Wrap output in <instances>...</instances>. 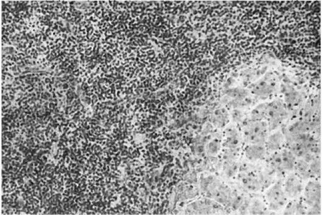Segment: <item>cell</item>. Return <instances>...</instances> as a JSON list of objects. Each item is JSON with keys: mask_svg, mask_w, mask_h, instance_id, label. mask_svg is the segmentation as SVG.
<instances>
[{"mask_svg": "<svg viewBox=\"0 0 322 215\" xmlns=\"http://www.w3.org/2000/svg\"><path fill=\"white\" fill-rule=\"evenodd\" d=\"M296 169L298 173L299 176H302L304 178L309 177L310 173V166H308L307 163L304 161H300L299 162H296L295 165Z\"/></svg>", "mask_w": 322, "mask_h": 215, "instance_id": "ba28073f", "label": "cell"}, {"mask_svg": "<svg viewBox=\"0 0 322 215\" xmlns=\"http://www.w3.org/2000/svg\"><path fill=\"white\" fill-rule=\"evenodd\" d=\"M266 200L271 210L277 211L282 209L288 200L283 184L277 183L271 187L266 193Z\"/></svg>", "mask_w": 322, "mask_h": 215, "instance_id": "6da1fadb", "label": "cell"}, {"mask_svg": "<svg viewBox=\"0 0 322 215\" xmlns=\"http://www.w3.org/2000/svg\"><path fill=\"white\" fill-rule=\"evenodd\" d=\"M266 148L261 145L248 146L245 151L247 158L251 161H258L265 156Z\"/></svg>", "mask_w": 322, "mask_h": 215, "instance_id": "8992f818", "label": "cell"}, {"mask_svg": "<svg viewBox=\"0 0 322 215\" xmlns=\"http://www.w3.org/2000/svg\"><path fill=\"white\" fill-rule=\"evenodd\" d=\"M273 164L278 170L290 171L296 164V156L291 151L284 150L277 153L273 158Z\"/></svg>", "mask_w": 322, "mask_h": 215, "instance_id": "3957f363", "label": "cell"}, {"mask_svg": "<svg viewBox=\"0 0 322 215\" xmlns=\"http://www.w3.org/2000/svg\"><path fill=\"white\" fill-rule=\"evenodd\" d=\"M243 184L247 189L252 190V191H254V190L257 189L258 186L257 180H256L254 178H246L243 181Z\"/></svg>", "mask_w": 322, "mask_h": 215, "instance_id": "30bf717a", "label": "cell"}, {"mask_svg": "<svg viewBox=\"0 0 322 215\" xmlns=\"http://www.w3.org/2000/svg\"><path fill=\"white\" fill-rule=\"evenodd\" d=\"M302 210H304V209H303L301 205H299L298 203H292L291 205H289V206H287V209H286L285 214H304V212Z\"/></svg>", "mask_w": 322, "mask_h": 215, "instance_id": "9c48e42d", "label": "cell"}, {"mask_svg": "<svg viewBox=\"0 0 322 215\" xmlns=\"http://www.w3.org/2000/svg\"><path fill=\"white\" fill-rule=\"evenodd\" d=\"M305 203L313 209L321 212V186L318 182L311 181L305 188Z\"/></svg>", "mask_w": 322, "mask_h": 215, "instance_id": "7a4b0ae2", "label": "cell"}, {"mask_svg": "<svg viewBox=\"0 0 322 215\" xmlns=\"http://www.w3.org/2000/svg\"><path fill=\"white\" fill-rule=\"evenodd\" d=\"M245 134L252 145L263 144L266 139V125L261 122L255 123L245 131Z\"/></svg>", "mask_w": 322, "mask_h": 215, "instance_id": "277c9868", "label": "cell"}, {"mask_svg": "<svg viewBox=\"0 0 322 215\" xmlns=\"http://www.w3.org/2000/svg\"><path fill=\"white\" fill-rule=\"evenodd\" d=\"M286 197L289 198L298 197L303 190L301 179L298 175H291L283 184Z\"/></svg>", "mask_w": 322, "mask_h": 215, "instance_id": "5b68a950", "label": "cell"}, {"mask_svg": "<svg viewBox=\"0 0 322 215\" xmlns=\"http://www.w3.org/2000/svg\"><path fill=\"white\" fill-rule=\"evenodd\" d=\"M283 142L282 136L281 135L279 134L272 135L267 141L266 148L272 152L277 151L282 147Z\"/></svg>", "mask_w": 322, "mask_h": 215, "instance_id": "52a82bcc", "label": "cell"}]
</instances>
